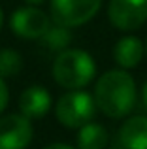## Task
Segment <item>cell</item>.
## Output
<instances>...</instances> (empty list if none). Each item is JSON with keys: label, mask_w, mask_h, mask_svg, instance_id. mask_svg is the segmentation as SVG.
<instances>
[{"label": "cell", "mask_w": 147, "mask_h": 149, "mask_svg": "<svg viewBox=\"0 0 147 149\" xmlns=\"http://www.w3.org/2000/svg\"><path fill=\"white\" fill-rule=\"evenodd\" d=\"M94 104L111 119L126 117L136 104V81L126 70H110L94 87Z\"/></svg>", "instance_id": "1"}, {"label": "cell", "mask_w": 147, "mask_h": 149, "mask_svg": "<svg viewBox=\"0 0 147 149\" xmlns=\"http://www.w3.org/2000/svg\"><path fill=\"white\" fill-rule=\"evenodd\" d=\"M96 62L83 49H64L53 62V79L62 89H83L94 79Z\"/></svg>", "instance_id": "2"}, {"label": "cell", "mask_w": 147, "mask_h": 149, "mask_svg": "<svg viewBox=\"0 0 147 149\" xmlns=\"http://www.w3.org/2000/svg\"><path fill=\"white\" fill-rule=\"evenodd\" d=\"M57 121L64 125L66 128H81L83 125L91 123V119L96 113V104L92 95L76 89L62 95L57 102Z\"/></svg>", "instance_id": "3"}, {"label": "cell", "mask_w": 147, "mask_h": 149, "mask_svg": "<svg viewBox=\"0 0 147 149\" xmlns=\"http://www.w3.org/2000/svg\"><path fill=\"white\" fill-rule=\"evenodd\" d=\"M102 0H51V21L57 25L81 26L98 13Z\"/></svg>", "instance_id": "4"}, {"label": "cell", "mask_w": 147, "mask_h": 149, "mask_svg": "<svg viewBox=\"0 0 147 149\" xmlns=\"http://www.w3.org/2000/svg\"><path fill=\"white\" fill-rule=\"evenodd\" d=\"M107 17L123 32L136 30L147 21V0H110Z\"/></svg>", "instance_id": "5"}, {"label": "cell", "mask_w": 147, "mask_h": 149, "mask_svg": "<svg viewBox=\"0 0 147 149\" xmlns=\"http://www.w3.org/2000/svg\"><path fill=\"white\" fill-rule=\"evenodd\" d=\"M51 25V17L36 6H23L11 13V32L26 40H40Z\"/></svg>", "instance_id": "6"}, {"label": "cell", "mask_w": 147, "mask_h": 149, "mask_svg": "<svg viewBox=\"0 0 147 149\" xmlns=\"http://www.w3.org/2000/svg\"><path fill=\"white\" fill-rule=\"evenodd\" d=\"M32 134V123L23 113H11L0 119V149H26Z\"/></svg>", "instance_id": "7"}, {"label": "cell", "mask_w": 147, "mask_h": 149, "mask_svg": "<svg viewBox=\"0 0 147 149\" xmlns=\"http://www.w3.org/2000/svg\"><path fill=\"white\" fill-rule=\"evenodd\" d=\"M51 95L45 87L40 85H32V87L25 89L19 96V109L25 117L28 119H40L51 109Z\"/></svg>", "instance_id": "8"}, {"label": "cell", "mask_w": 147, "mask_h": 149, "mask_svg": "<svg viewBox=\"0 0 147 149\" xmlns=\"http://www.w3.org/2000/svg\"><path fill=\"white\" fill-rule=\"evenodd\" d=\"M117 142L121 149H147V117H128L119 130Z\"/></svg>", "instance_id": "9"}, {"label": "cell", "mask_w": 147, "mask_h": 149, "mask_svg": "<svg viewBox=\"0 0 147 149\" xmlns=\"http://www.w3.org/2000/svg\"><path fill=\"white\" fill-rule=\"evenodd\" d=\"M145 53V44L136 36H125L115 44L113 49V58L123 70H130L138 66L144 58Z\"/></svg>", "instance_id": "10"}, {"label": "cell", "mask_w": 147, "mask_h": 149, "mask_svg": "<svg viewBox=\"0 0 147 149\" xmlns=\"http://www.w3.org/2000/svg\"><path fill=\"white\" fill-rule=\"evenodd\" d=\"M107 146V130L98 123H87L79 128L77 149H104Z\"/></svg>", "instance_id": "11"}, {"label": "cell", "mask_w": 147, "mask_h": 149, "mask_svg": "<svg viewBox=\"0 0 147 149\" xmlns=\"http://www.w3.org/2000/svg\"><path fill=\"white\" fill-rule=\"evenodd\" d=\"M72 40V32L68 26H62V25H57V23H51L49 29L45 30V34L40 38L42 45L49 51H64L68 49V44Z\"/></svg>", "instance_id": "12"}, {"label": "cell", "mask_w": 147, "mask_h": 149, "mask_svg": "<svg viewBox=\"0 0 147 149\" xmlns=\"http://www.w3.org/2000/svg\"><path fill=\"white\" fill-rule=\"evenodd\" d=\"M23 70V57L15 49H0V77H13Z\"/></svg>", "instance_id": "13"}, {"label": "cell", "mask_w": 147, "mask_h": 149, "mask_svg": "<svg viewBox=\"0 0 147 149\" xmlns=\"http://www.w3.org/2000/svg\"><path fill=\"white\" fill-rule=\"evenodd\" d=\"M8 102H10V91H8V85L4 81V77H0V113L6 109Z\"/></svg>", "instance_id": "14"}, {"label": "cell", "mask_w": 147, "mask_h": 149, "mask_svg": "<svg viewBox=\"0 0 147 149\" xmlns=\"http://www.w3.org/2000/svg\"><path fill=\"white\" fill-rule=\"evenodd\" d=\"M44 149H74V147L68 146V143H51V146H47Z\"/></svg>", "instance_id": "15"}, {"label": "cell", "mask_w": 147, "mask_h": 149, "mask_svg": "<svg viewBox=\"0 0 147 149\" xmlns=\"http://www.w3.org/2000/svg\"><path fill=\"white\" fill-rule=\"evenodd\" d=\"M45 0H26V4L28 6H38V4H44Z\"/></svg>", "instance_id": "16"}, {"label": "cell", "mask_w": 147, "mask_h": 149, "mask_svg": "<svg viewBox=\"0 0 147 149\" xmlns=\"http://www.w3.org/2000/svg\"><path fill=\"white\" fill-rule=\"evenodd\" d=\"M144 104H145V109H147V81L144 85Z\"/></svg>", "instance_id": "17"}, {"label": "cell", "mask_w": 147, "mask_h": 149, "mask_svg": "<svg viewBox=\"0 0 147 149\" xmlns=\"http://www.w3.org/2000/svg\"><path fill=\"white\" fill-rule=\"evenodd\" d=\"M2 23H4V11H2V8H0V29H2Z\"/></svg>", "instance_id": "18"}, {"label": "cell", "mask_w": 147, "mask_h": 149, "mask_svg": "<svg viewBox=\"0 0 147 149\" xmlns=\"http://www.w3.org/2000/svg\"><path fill=\"white\" fill-rule=\"evenodd\" d=\"M145 53H147V42H145Z\"/></svg>", "instance_id": "19"}]
</instances>
